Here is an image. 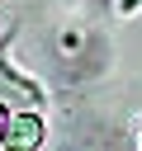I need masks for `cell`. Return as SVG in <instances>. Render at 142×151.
<instances>
[{
  "label": "cell",
  "instance_id": "obj_2",
  "mask_svg": "<svg viewBox=\"0 0 142 151\" xmlns=\"http://www.w3.org/2000/svg\"><path fill=\"white\" fill-rule=\"evenodd\" d=\"M0 127H5V109H0Z\"/></svg>",
  "mask_w": 142,
  "mask_h": 151
},
{
  "label": "cell",
  "instance_id": "obj_1",
  "mask_svg": "<svg viewBox=\"0 0 142 151\" xmlns=\"http://www.w3.org/2000/svg\"><path fill=\"white\" fill-rule=\"evenodd\" d=\"M0 142H5L9 151L38 146V142H43V118H38V113H9L5 127H0Z\"/></svg>",
  "mask_w": 142,
  "mask_h": 151
}]
</instances>
